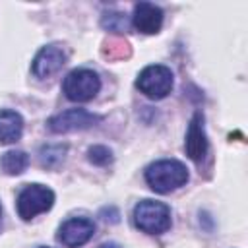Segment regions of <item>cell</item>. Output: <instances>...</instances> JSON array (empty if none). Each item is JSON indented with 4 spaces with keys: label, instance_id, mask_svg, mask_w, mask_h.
Masks as SVG:
<instances>
[{
    "label": "cell",
    "instance_id": "cell-1",
    "mask_svg": "<svg viewBox=\"0 0 248 248\" xmlns=\"http://www.w3.org/2000/svg\"><path fill=\"white\" fill-rule=\"evenodd\" d=\"M145 182L157 194H169L188 182V169L176 159H161L145 169Z\"/></svg>",
    "mask_w": 248,
    "mask_h": 248
},
{
    "label": "cell",
    "instance_id": "cell-2",
    "mask_svg": "<svg viewBox=\"0 0 248 248\" xmlns=\"http://www.w3.org/2000/svg\"><path fill=\"white\" fill-rule=\"evenodd\" d=\"M170 209L163 202L141 200L134 207V225L147 234H163L170 229Z\"/></svg>",
    "mask_w": 248,
    "mask_h": 248
},
{
    "label": "cell",
    "instance_id": "cell-3",
    "mask_svg": "<svg viewBox=\"0 0 248 248\" xmlns=\"http://www.w3.org/2000/svg\"><path fill=\"white\" fill-rule=\"evenodd\" d=\"M64 95L74 103H87L91 101L101 89V78L97 72L89 68H76L72 70L62 83Z\"/></svg>",
    "mask_w": 248,
    "mask_h": 248
},
{
    "label": "cell",
    "instance_id": "cell-4",
    "mask_svg": "<svg viewBox=\"0 0 248 248\" xmlns=\"http://www.w3.org/2000/svg\"><path fill=\"white\" fill-rule=\"evenodd\" d=\"M17 215L23 221H31L39 213L48 211L54 205V192L43 184H27L17 194Z\"/></svg>",
    "mask_w": 248,
    "mask_h": 248
},
{
    "label": "cell",
    "instance_id": "cell-5",
    "mask_svg": "<svg viewBox=\"0 0 248 248\" xmlns=\"http://www.w3.org/2000/svg\"><path fill=\"white\" fill-rule=\"evenodd\" d=\"M172 72L170 68L163 66V64H151V66H145L138 79H136V87L147 97V99H153V101H159V99H165L170 89H172Z\"/></svg>",
    "mask_w": 248,
    "mask_h": 248
},
{
    "label": "cell",
    "instance_id": "cell-6",
    "mask_svg": "<svg viewBox=\"0 0 248 248\" xmlns=\"http://www.w3.org/2000/svg\"><path fill=\"white\" fill-rule=\"evenodd\" d=\"M101 122L99 114H93L85 108H68L52 118H48V130L54 134H66V132H76V130H87L95 124Z\"/></svg>",
    "mask_w": 248,
    "mask_h": 248
},
{
    "label": "cell",
    "instance_id": "cell-7",
    "mask_svg": "<svg viewBox=\"0 0 248 248\" xmlns=\"http://www.w3.org/2000/svg\"><path fill=\"white\" fill-rule=\"evenodd\" d=\"M95 234V223L87 217H72L58 229L56 240L66 248H79L89 242Z\"/></svg>",
    "mask_w": 248,
    "mask_h": 248
},
{
    "label": "cell",
    "instance_id": "cell-8",
    "mask_svg": "<svg viewBox=\"0 0 248 248\" xmlns=\"http://www.w3.org/2000/svg\"><path fill=\"white\" fill-rule=\"evenodd\" d=\"M186 155L194 161V163H202L203 157L207 155V136H205V126H203V114L202 112H194L190 124H188V132H186Z\"/></svg>",
    "mask_w": 248,
    "mask_h": 248
},
{
    "label": "cell",
    "instance_id": "cell-9",
    "mask_svg": "<svg viewBox=\"0 0 248 248\" xmlns=\"http://www.w3.org/2000/svg\"><path fill=\"white\" fill-rule=\"evenodd\" d=\"M64 64H66V52L58 45H46L35 54L31 70L37 78H48L56 74Z\"/></svg>",
    "mask_w": 248,
    "mask_h": 248
},
{
    "label": "cell",
    "instance_id": "cell-10",
    "mask_svg": "<svg viewBox=\"0 0 248 248\" xmlns=\"http://www.w3.org/2000/svg\"><path fill=\"white\" fill-rule=\"evenodd\" d=\"M132 25L143 35H155L163 25V10L151 2H140L134 6Z\"/></svg>",
    "mask_w": 248,
    "mask_h": 248
},
{
    "label": "cell",
    "instance_id": "cell-11",
    "mask_svg": "<svg viewBox=\"0 0 248 248\" xmlns=\"http://www.w3.org/2000/svg\"><path fill=\"white\" fill-rule=\"evenodd\" d=\"M23 134V118L19 112L2 108L0 110V143H16Z\"/></svg>",
    "mask_w": 248,
    "mask_h": 248
},
{
    "label": "cell",
    "instance_id": "cell-12",
    "mask_svg": "<svg viewBox=\"0 0 248 248\" xmlns=\"http://www.w3.org/2000/svg\"><path fill=\"white\" fill-rule=\"evenodd\" d=\"M29 165V157L25 151H19V149H12V151H6L0 159V169L4 174H10V176H17L21 174Z\"/></svg>",
    "mask_w": 248,
    "mask_h": 248
},
{
    "label": "cell",
    "instance_id": "cell-13",
    "mask_svg": "<svg viewBox=\"0 0 248 248\" xmlns=\"http://www.w3.org/2000/svg\"><path fill=\"white\" fill-rule=\"evenodd\" d=\"M66 151L68 147L62 145V143H48V145H43L39 149V161L45 169H56L64 157H66Z\"/></svg>",
    "mask_w": 248,
    "mask_h": 248
},
{
    "label": "cell",
    "instance_id": "cell-14",
    "mask_svg": "<svg viewBox=\"0 0 248 248\" xmlns=\"http://www.w3.org/2000/svg\"><path fill=\"white\" fill-rule=\"evenodd\" d=\"M87 159L89 163L97 165V167H107L112 163V151L107 147V145H91L87 149Z\"/></svg>",
    "mask_w": 248,
    "mask_h": 248
},
{
    "label": "cell",
    "instance_id": "cell-15",
    "mask_svg": "<svg viewBox=\"0 0 248 248\" xmlns=\"http://www.w3.org/2000/svg\"><path fill=\"white\" fill-rule=\"evenodd\" d=\"M101 25H103L105 29H108V31L120 33V31H126L128 19H126V16L120 14V12H107V14H103Z\"/></svg>",
    "mask_w": 248,
    "mask_h": 248
},
{
    "label": "cell",
    "instance_id": "cell-16",
    "mask_svg": "<svg viewBox=\"0 0 248 248\" xmlns=\"http://www.w3.org/2000/svg\"><path fill=\"white\" fill-rule=\"evenodd\" d=\"M99 248H122V246L116 244V242H105V244H101Z\"/></svg>",
    "mask_w": 248,
    "mask_h": 248
},
{
    "label": "cell",
    "instance_id": "cell-17",
    "mask_svg": "<svg viewBox=\"0 0 248 248\" xmlns=\"http://www.w3.org/2000/svg\"><path fill=\"white\" fill-rule=\"evenodd\" d=\"M0 229H2V205H0Z\"/></svg>",
    "mask_w": 248,
    "mask_h": 248
},
{
    "label": "cell",
    "instance_id": "cell-18",
    "mask_svg": "<svg viewBox=\"0 0 248 248\" xmlns=\"http://www.w3.org/2000/svg\"><path fill=\"white\" fill-rule=\"evenodd\" d=\"M39 248H48V246H39Z\"/></svg>",
    "mask_w": 248,
    "mask_h": 248
}]
</instances>
